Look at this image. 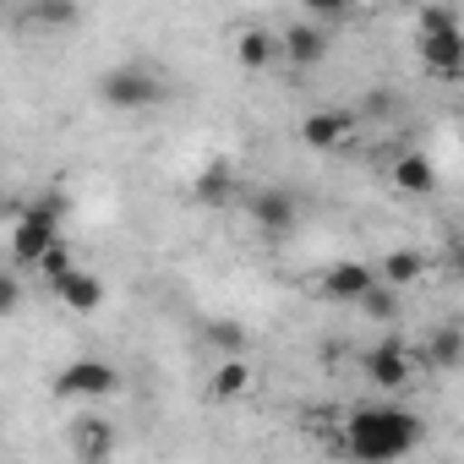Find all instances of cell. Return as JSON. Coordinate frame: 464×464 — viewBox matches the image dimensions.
<instances>
[{
    "mask_svg": "<svg viewBox=\"0 0 464 464\" xmlns=\"http://www.w3.org/2000/svg\"><path fill=\"white\" fill-rule=\"evenodd\" d=\"M415 442H420V415L404 404H361L344 415V431H339V453L361 464H393L415 453Z\"/></svg>",
    "mask_w": 464,
    "mask_h": 464,
    "instance_id": "6da1fadb",
    "label": "cell"
},
{
    "mask_svg": "<svg viewBox=\"0 0 464 464\" xmlns=\"http://www.w3.org/2000/svg\"><path fill=\"white\" fill-rule=\"evenodd\" d=\"M61 224H66V197H61V191L34 197V202L17 213V224H12V263H17V268H34V257L61 236Z\"/></svg>",
    "mask_w": 464,
    "mask_h": 464,
    "instance_id": "7a4b0ae2",
    "label": "cell"
},
{
    "mask_svg": "<svg viewBox=\"0 0 464 464\" xmlns=\"http://www.w3.org/2000/svg\"><path fill=\"white\" fill-rule=\"evenodd\" d=\"M99 99H104L115 115H137V110L164 104V82H159L148 66H110V72L99 77Z\"/></svg>",
    "mask_w": 464,
    "mask_h": 464,
    "instance_id": "3957f363",
    "label": "cell"
},
{
    "mask_svg": "<svg viewBox=\"0 0 464 464\" xmlns=\"http://www.w3.org/2000/svg\"><path fill=\"white\" fill-rule=\"evenodd\" d=\"M50 388H55V399H115L121 393V372L110 361L82 355V361H66Z\"/></svg>",
    "mask_w": 464,
    "mask_h": 464,
    "instance_id": "277c9868",
    "label": "cell"
},
{
    "mask_svg": "<svg viewBox=\"0 0 464 464\" xmlns=\"http://www.w3.org/2000/svg\"><path fill=\"white\" fill-rule=\"evenodd\" d=\"M415 372H420V361H415V350H404L399 339H382V344L366 355V382H372L377 393H399V388H410Z\"/></svg>",
    "mask_w": 464,
    "mask_h": 464,
    "instance_id": "5b68a950",
    "label": "cell"
},
{
    "mask_svg": "<svg viewBox=\"0 0 464 464\" xmlns=\"http://www.w3.org/2000/svg\"><path fill=\"white\" fill-rule=\"evenodd\" d=\"M415 55H420V66H426L437 82H459V77H464V39H459V28L415 34Z\"/></svg>",
    "mask_w": 464,
    "mask_h": 464,
    "instance_id": "8992f818",
    "label": "cell"
},
{
    "mask_svg": "<svg viewBox=\"0 0 464 464\" xmlns=\"http://www.w3.org/2000/svg\"><path fill=\"white\" fill-rule=\"evenodd\" d=\"M355 137V110H312L301 115V142L312 153H339Z\"/></svg>",
    "mask_w": 464,
    "mask_h": 464,
    "instance_id": "52a82bcc",
    "label": "cell"
},
{
    "mask_svg": "<svg viewBox=\"0 0 464 464\" xmlns=\"http://www.w3.org/2000/svg\"><path fill=\"white\" fill-rule=\"evenodd\" d=\"M246 213H252V224L263 229V236H290V229L301 224V208H295V197H290V191H279V186H263V191H252V197H246Z\"/></svg>",
    "mask_w": 464,
    "mask_h": 464,
    "instance_id": "ba28073f",
    "label": "cell"
},
{
    "mask_svg": "<svg viewBox=\"0 0 464 464\" xmlns=\"http://www.w3.org/2000/svg\"><path fill=\"white\" fill-rule=\"evenodd\" d=\"M372 279H377V274H372L366 263H350V257H344V263H328V268L317 274V295L334 301V306H355Z\"/></svg>",
    "mask_w": 464,
    "mask_h": 464,
    "instance_id": "9c48e42d",
    "label": "cell"
},
{
    "mask_svg": "<svg viewBox=\"0 0 464 464\" xmlns=\"http://www.w3.org/2000/svg\"><path fill=\"white\" fill-rule=\"evenodd\" d=\"M50 290H55V301H61L66 312H77V317H88V312L104 306V279H99L93 268H77V263H72Z\"/></svg>",
    "mask_w": 464,
    "mask_h": 464,
    "instance_id": "30bf717a",
    "label": "cell"
},
{
    "mask_svg": "<svg viewBox=\"0 0 464 464\" xmlns=\"http://www.w3.org/2000/svg\"><path fill=\"white\" fill-rule=\"evenodd\" d=\"M252 388H257V372H252L246 350H241V355H224V361L213 366V377H208V399H213V404L252 399Z\"/></svg>",
    "mask_w": 464,
    "mask_h": 464,
    "instance_id": "8fae6325",
    "label": "cell"
},
{
    "mask_svg": "<svg viewBox=\"0 0 464 464\" xmlns=\"http://www.w3.org/2000/svg\"><path fill=\"white\" fill-rule=\"evenodd\" d=\"M66 448H72V459H82V464H104V459L115 453V426L99 420V415H82V420H72Z\"/></svg>",
    "mask_w": 464,
    "mask_h": 464,
    "instance_id": "7c38bea8",
    "label": "cell"
},
{
    "mask_svg": "<svg viewBox=\"0 0 464 464\" xmlns=\"http://www.w3.org/2000/svg\"><path fill=\"white\" fill-rule=\"evenodd\" d=\"M279 55H285L295 72L317 66V61L328 55V28H317V23H290V28L279 34Z\"/></svg>",
    "mask_w": 464,
    "mask_h": 464,
    "instance_id": "4fadbf2b",
    "label": "cell"
},
{
    "mask_svg": "<svg viewBox=\"0 0 464 464\" xmlns=\"http://www.w3.org/2000/svg\"><path fill=\"white\" fill-rule=\"evenodd\" d=\"M388 180H393L404 197H431V191H437V164H431L426 153H399L393 169H388Z\"/></svg>",
    "mask_w": 464,
    "mask_h": 464,
    "instance_id": "5bb4252c",
    "label": "cell"
},
{
    "mask_svg": "<svg viewBox=\"0 0 464 464\" xmlns=\"http://www.w3.org/2000/svg\"><path fill=\"white\" fill-rule=\"evenodd\" d=\"M426 274H431V263H426L420 246H399V252H388V257L377 263V279L393 285V290H410V285H420Z\"/></svg>",
    "mask_w": 464,
    "mask_h": 464,
    "instance_id": "9a60e30c",
    "label": "cell"
},
{
    "mask_svg": "<svg viewBox=\"0 0 464 464\" xmlns=\"http://www.w3.org/2000/svg\"><path fill=\"white\" fill-rule=\"evenodd\" d=\"M191 197H197L202 208H229V202H236V164L213 159V164L191 180Z\"/></svg>",
    "mask_w": 464,
    "mask_h": 464,
    "instance_id": "2e32d148",
    "label": "cell"
},
{
    "mask_svg": "<svg viewBox=\"0 0 464 464\" xmlns=\"http://www.w3.org/2000/svg\"><path fill=\"white\" fill-rule=\"evenodd\" d=\"M23 17H28L34 28H44V34H66V28H77L82 6H77V0H28Z\"/></svg>",
    "mask_w": 464,
    "mask_h": 464,
    "instance_id": "e0dca14e",
    "label": "cell"
},
{
    "mask_svg": "<svg viewBox=\"0 0 464 464\" xmlns=\"http://www.w3.org/2000/svg\"><path fill=\"white\" fill-rule=\"evenodd\" d=\"M236 61H241L246 72H268V66L279 61V39H274L268 28H241V39H236Z\"/></svg>",
    "mask_w": 464,
    "mask_h": 464,
    "instance_id": "ac0fdd59",
    "label": "cell"
},
{
    "mask_svg": "<svg viewBox=\"0 0 464 464\" xmlns=\"http://www.w3.org/2000/svg\"><path fill=\"white\" fill-rule=\"evenodd\" d=\"M355 306H361V317H372V323H382V328H388V323H399V290H393V285H382V279H372V285L361 290V301H355Z\"/></svg>",
    "mask_w": 464,
    "mask_h": 464,
    "instance_id": "d6986e66",
    "label": "cell"
},
{
    "mask_svg": "<svg viewBox=\"0 0 464 464\" xmlns=\"http://www.w3.org/2000/svg\"><path fill=\"white\" fill-rule=\"evenodd\" d=\"M72 263H77V257H72V241H66V236H55V241H50V246L34 257V274H39L44 285H55V279H61Z\"/></svg>",
    "mask_w": 464,
    "mask_h": 464,
    "instance_id": "ffe728a7",
    "label": "cell"
},
{
    "mask_svg": "<svg viewBox=\"0 0 464 464\" xmlns=\"http://www.w3.org/2000/svg\"><path fill=\"white\" fill-rule=\"evenodd\" d=\"M459 355H464V350H459V328H437V334H431V361H437L442 372H453Z\"/></svg>",
    "mask_w": 464,
    "mask_h": 464,
    "instance_id": "44dd1931",
    "label": "cell"
},
{
    "mask_svg": "<svg viewBox=\"0 0 464 464\" xmlns=\"http://www.w3.org/2000/svg\"><path fill=\"white\" fill-rule=\"evenodd\" d=\"M17 306H23V279L12 263V268H0V317H17Z\"/></svg>",
    "mask_w": 464,
    "mask_h": 464,
    "instance_id": "7402d4cb",
    "label": "cell"
},
{
    "mask_svg": "<svg viewBox=\"0 0 464 464\" xmlns=\"http://www.w3.org/2000/svg\"><path fill=\"white\" fill-rule=\"evenodd\" d=\"M442 28H459L453 6H420V34H442Z\"/></svg>",
    "mask_w": 464,
    "mask_h": 464,
    "instance_id": "603a6c76",
    "label": "cell"
},
{
    "mask_svg": "<svg viewBox=\"0 0 464 464\" xmlns=\"http://www.w3.org/2000/svg\"><path fill=\"white\" fill-rule=\"evenodd\" d=\"M301 6H306L317 23H334V17H344V12L355 6V0H301Z\"/></svg>",
    "mask_w": 464,
    "mask_h": 464,
    "instance_id": "cb8c5ba5",
    "label": "cell"
},
{
    "mask_svg": "<svg viewBox=\"0 0 464 464\" xmlns=\"http://www.w3.org/2000/svg\"><path fill=\"white\" fill-rule=\"evenodd\" d=\"M208 339H213V344H224V350H229V355H241V344H246V339H241V328H236V323H213V328H208Z\"/></svg>",
    "mask_w": 464,
    "mask_h": 464,
    "instance_id": "d4e9b609",
    "label": "cell"
},
{
    "mask_svg": "<svg viewBox=\"0 0 464 464\" xmlns=\"http://www.w3.org/2000/svg\"><path fill=\"white\" fill-rule=\"evenodd\" d=\"M6 6H12V0H0V12H6Z\"/></svg>",
    "mask_w": 464,
    "mask_h": 464,
    "instance_id": "484cf974",
    "label": "cell"
}]
</instances>
